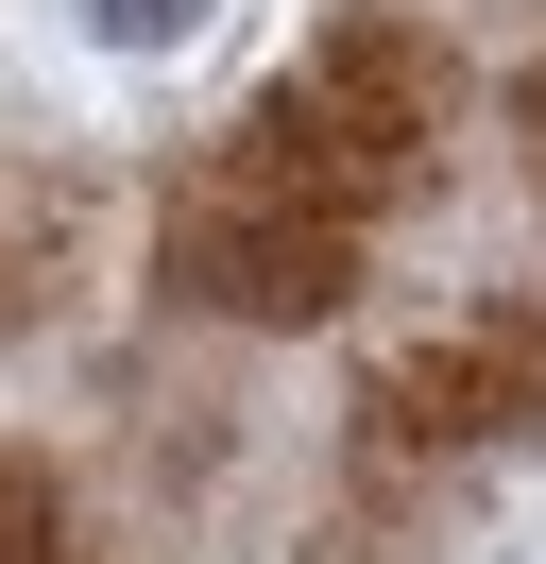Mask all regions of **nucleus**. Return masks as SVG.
<instances>
[{"mask_svg": "<svg viewBox=\"0 0 546 564\" xmlns=\"http://www.w3.org/2000/svg\"><path fill=\"white\" fill-rule=\"evenodd\" d=\"M86 35H102V52H188L205 0H86Z\"/></svg>", "mask_w": 546, "mask_h": 564, "instance_id": "1", "label": "nucleus"}]
</instances>
